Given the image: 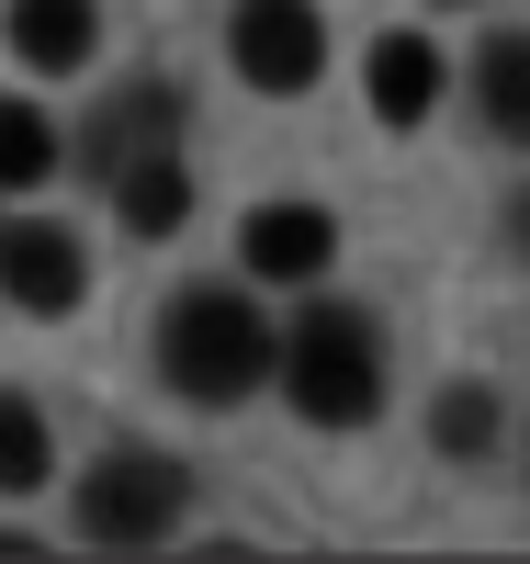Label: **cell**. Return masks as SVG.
Returning <instances> with one entry per match:
<instances>
[{
    "label": "cell",
    "mask_w": 530,
    "mask_h": 564,
    "mask_svg": "<svg viewBox=\"0 0 530 564\" xmlns=\"http://www.w3.org/2000/svg\"><path fill=\"white\" fill-rule=\"evenodd\" d=\"M474 90H486V124L530 148V34H497L486 68H474Z\"/></svg>",
    "instance_id": "12"
},
{
    "label": "cell",
    "mask_w": 530,
    "mask_h": 564,
    "mask_svg": "<svg viewBox=\"0 0 530 564\" xmlns=\"http://www.w3.org/2000/svg\"><path fill=\"white\" fill-rule=\"evenodd\" d=\"M271 372H282V395H294L305 430H361V417L383 406V339H372V316H350V305L294 316V339L271 350Z\"/></svg>",
    "instance_id": "2"
},
{
    "label": "cell",
    "mask_w": 530,
    "mask_h": 564,
    "mask_svg": "<svg viewBox=\"0 0 530 564\" xmlns=\"http://www.w3.org/2000/svg\"><path fill=\"white\" fill-rule=\"evenodd\" d=\"M113 204H125L136 238H181V215H192V170H181L170 148H148V159L113 170Z\"/></svg>",
    "instance_id": "10"
},
{
    "label": "cell",
    "mask_w": 530,
    "mask_h": 564,
    "mask_svg": "<svg viewBox=\"0 0 530 564\" xmlns=\"http://www.w3.org/2000/svg\"><path fill=\"white\" fill-rule=\"evenodd\" d=\"M271 316L237 294V282H192V294L170 305V327H159V372L192 395V406H237L249 384H271Z\"/></svg>",
    "instance_id": "1"
},
{
    "label": "cell",
    "mask_w": 530,
    "mask_h": 564,
    "mask_svg": "<svg viewBox=\"0 0 530 564\" xmlns=\"http://www.w3.org/2000/svg\"><path fill=\"white\" fill-rule=\"evenodd\" d=\"M181 497H192V475L170 452H102L90 486H79V531L102 553H148V542L181 531Z\"/></svg>",
    "instance_id": "3"
},
{
    "label": "cell",
    "mask_w": 530,
    "mask_h": 564,
    "mask_svg": "<svg viewBox=\"0 0 530 564\" xmlns=\"http://www.w3.org/2000/svg\"><path fill=\"white\" fill-rule=\"evenodd\" d=\"M170 124H181V90L170 79H136V90H113L102 113L79 124V170H125V159H148V148H170Z\"/></svg>",
    "instance_id": "6"
},
{
    "label": "cell",
    "mask_w": 530,
    "mask_h": 564,
    "mask_svg": "<svg viewBox=\"0 0 530 564\" xmlns=\"http://www.w3.org/2000/svg\"><path fill=\"white\" fill-rule=\"evenodd\" d=\"M45 463H57V441H45V406L34 395H0V486H45Z\"/></svg>",
    "instance_id": "13"
},
{
    "label": "cell",
    "mask_w": 530,
    "mask_h": 564,
    "mask_svg": "<svg viewBox=\"0 0 530 564\" xmlns=\"http://www.w3.org/2000/svg\"><path fill=\"white\" fill-rule=\"evenodd\" d=\"M361 90H372L383 124H429V113H441V45H429V34H372Z\"/></svg>",
    "instance_id": "8"
},
{
    "label": "cell",
    "mask_w": 530,
    "mask_h": 564,
    "mask_svg": "<svg viewBox=\"0 0 530 564\" xmlns=\"http://www.w3.org/2000/svg\"><path fill=\"white\" fill-rule=\"evenodd\" d=\"M508 249H530V204H508Z\"/></svg>",
    "instance_id": "15"
},
{
    "label": "cell",
    "mask_w": 530,
    "mask_h": 564,
    "mask_svg": "<svg viewBox=\"0 0 530 564\" xmlns=\"http://www.w3.org/2000/svg\"><path fill=\"white\" fill-rule=\"evenodd\" d=\"M0 294H12L23 316H68L90 294V260L68 226H0Z\"/></svg>",
    "instance_id": "5"
},
{
    "label": "cell",
    "mask_w": 530,
    "mask_h": 564,
    "mask_svg": "<svg viewBox=\"0 0 530 564\" xmlns=\"http://www.w3.org/2000/svg\"><path fill=\"white\" fill-rule=\"evenodd\" d=\"M90 45H102V12H90V0H12V57L34 79L90 68Z\"/></svg>",
    "instance_id": "9"
},
{
    "label": "cell",
    "mask_w": 530,
    "mask_h": 564,
    "mask_svg": "<svg viewBox=\"0 0 530 564\" xmlns=\"http://www.w3.org/2000/svg\"><path fill=\"white\" fill-rule=\"evenodd\" d=\"M226 57H237V79H249V90H316V68H327L316 0H237Z\"/></svg>",
    "instance_id": "4"
},
{
    "label": "cell",
    "mask_w": 530,
    "mask_h": 564,
    "mask_svg": "<svg viewBox=\"0 0 530 564\" xmlns=\"http://www.w3.org/2000/svg\"><path fill=\"white\" fill-rule=\"evenodd\" d=\"M57 124H45L34 102H0V193H34V181H57Z\"/></svg>",
    "instance_id": "11"
},
{
    "label": "cell",
    "mask_w": 530,
    "mask_h": 564,
    "mask_svg": "<svg viewBox=\"0 0 530 564\" xmlns=\"http://www.w3.org/2000/svg\"><path fill=\"white\" fill-rule=\"evenodd\" d=\"M441 452H463V463L497 452V395H486V384H452V395H441Z\"/></svg>",
    "instance_id": "14"
},
{
    "label": "cell",
    "mask_w": 530,
    "mask_h": 564,
    "mask_svg": "<svg viewBox=\"0 0 530 564\" xmlns=\"http://www.w3.org/2000/svg\"><path fill=\"white\" fill-rule=\"evenodd\" d=\"M237 249H249L260 282H316L327 260H339V215H316V204H260L249 226H237Z\"/></svg>",
    "instance_id": "7"
}]
</instances>
